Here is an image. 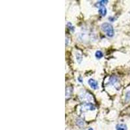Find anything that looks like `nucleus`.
I'll return each mask as SVG.
<instances>
[{"mask_svg":"<svg viewBox=\"0 0 130 130\" xmlns=\"http://www.w3.org/2000/svg\"><path fill=\"white\" fill-rule=\"evenodd\" d=\"M77 124L79 126H80V127H82L83 124H84V122L81 119H77Z\"/></svg>","mask_w":130,"mask_h":130,"instance_id":"9d476101","label":"nucleus"},{"mask_svg":"<svg viewBox=\"0 0 130 130\" xmlns=\"http://www.w3.org/2000/svg\"><path fill=\"white\" fill-rule=\"evenodd\" d=\"M67 26H68V27L69 28V29L71 30L72 32H73V31H74V27H73V25H72V24H71L70 22H68V23H67Z\"/></svg>","mask_w":130,"mask_h":130,"instance_id":"9b49d317","label":"nucleus"},{"mask_svg":"<svg viewBox=\"0 0 130 130\" xmlns=\"http://www.w3.org/2000/svg\"><path fill=\"white\" fill-rule=\"evenodd\" d=\"M88 84L89 85L90 87L92 88V89L96 90L98 88V82L93 79H89L88 80Z\"/></svg>","mask_w":130,"mask_h":130,"instance_id":"f03ea898","label":"nucleus"},{"mask_svg":"<svg viewBox=\"0 0 130 130\" xmlns=\"http://www.w3.org/2000/svg\"><path fill=\"white\" fill-rule=\"evenodd\" d=\"M126 100H130V90H129L128 92L126 93Z\"/></svg>","mask_w":130,"mask_h":130,"instance_id":"f8f14e48","label":"nucleus"},{"mask_svg":"<svg viewBox=\"0 0 130 130\" xmlns=\"http://www.w3.org/2000/svg\"><path fill=\"white\" fill-rule=\"evenodd\" d=\"M117 130H127V127L125 124H118L116 126Z\"/></svg>","mask_w":130,"mask_h":130,"instance_id":"7ed1b4c3","label":"nucleus"},{"mask_svg":"<svg viewBox=\"0 0 130 130\" xmlns=\"http://www.w3.org/2000/svg\"><path fill=\"white\" fill-rule=\"evenodd\" d=\"M76 58H77V62L79 63H81V61H82V55L78 53L76 55Z\"/></svg>","mask_w":130,"mask_h":130,"instance_id":"1a4fd4ad","label":"nucleus"},{"mask_svg":"<svg viewBox=\"0 0 130 130\" xmlns=\"http://www.w3.org/2000/svg\"><path fill=\"white\" fill-rule=\"evenodd\" d=\"M84 107L87 109V110H89V111H94L95 109V106H94V104L91 103H86Z\"/></svg>","mask_w":130,"mask_h":130,"instance_id":"20e7f679","label":"nucleus"},{"mask_svg":"<svg viewBox=\"0 0 130 130\" xmlns=\"http://www.w3.org/2000/svg\"><path fill=\"white\" fill-rule=\"evenodd\" d=\"M101 29L103 31V32L106 33L107 36L108 37H113L114 35V31L113 27L112 26V25L109 24V23H103L101 25Z\"/></svg>","mask_w":130,"mask_h":130,"instance_id":"f257e3e1","label":"nucleus"},{"mask_svg":"<svg viewBox=\"0 0 130 130\" xmlns=\"http://www.w3.org/2000/svg\"><path fill=\"white\" fill-rule=\"evenodd\" d=\"M98 12L102 16H105L107 14V9L105 7H102L100 8H99Z\"/></svg>","mask_w":130,"mask_h":130,"instance_id":"39448f33","label":"nucleus"},{"mask_svg":"<svg viewBox=\"0 0 130 130\" xmlns=\"http://www.w3.org/2000/svg\"><path fill=\"white\" fill-rule=\"evenodd\" d=\"M77 79H78V81L80 82V83H83V79H82V77H81V76H79L78 78H77Z\"/></svg>","mask_w":130,"mask_h":130,"instance_id":"ddd939ff","label":"nucleus"},{"mask_svg":"<svg viewBox=\"0 0 130 130\" xmlns=\"http://www.w3.org/2000/svg\"><path fill=\"white\" fill-rule=\"evenodd\" d=\"M93 130V129H92V128H91V127H90V128H89V130Z\"/></svg>","mask_w":130,"mask_h":130,"instance_id":"4468645a","label":"nucleus"},{"mask_svg":"<svg viewBox=\"0 0 130 130\" xmlns=\"http://www.w3.org/2000/svg\"><path fill=\"white\" fill-rule=\"evenodd\" d=\"M118 81V79L116 76H111L109 79V83L111 85H114Z\"/></svg>","mask_w":130,"mask_h":130,"instance_id":"0eeeda50","label":"nucleus"},{"mask_svg":"<svg viewBox=\"0 0 130 130\" xmlns=\"http://www.w3.org/2000/svg\"><path fill=\"white\" fill-rule=\"evenodd\" d=\"M103 53L101 52L100 50H98V51H96V53H95V57H96V58L98 59H100L101 58L103 57Z\"/></svg>","mask_w":130,"mask_h":130,"instance_id":"6e6552de","label":"nucleus"},{"mask_svg":"<svg viewBox=\"0 0 130 130\" xmlns=\"http://www.w3.org/2000/svg\"><path fill=\"white\" fill-rule=\"evenodd\" d=\"M107 3H108V1H107V0H102V1H98V3H96V6H97L98 7L100 8L102 7H104V5H106Z\"/></svg>","mask_w":130,"mask_h":130,"instance_id":"423d86ee","label":"nucleus"}]
</instances>
